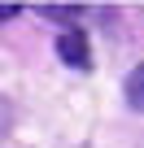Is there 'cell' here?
<instances>
[{"mask_svg": "<svg viewBox=\"0 0 144 148\" xmlns=\"http://www.w3.org/2000/svg\"><path fill=\"white\" fill-rule=\"evenodd\" d=\"M57 57H61L65 65H79V70H88V65H92L88 39H83L79 31H70V35H61V39H57Z\"/></svg>", "mask_w": 144, "mask_h": 148, "instance_id": "cell-1", "label": "cell"}, {"mask_svg": "<svg viewBox=\"0 0 144 148\" xmlns=\"http://www.w3.org/2000/svg\"><path fill=\"white\" fill-rule=\"evenodd\" d=\"M127 100H131V109H144V61L127 74Z\"/></svg>", "mask_w": 144, "mask_h": 148, "instance_id": "cell-2", "label": "cell"}, {"mask_svg": "<svg viewBox=\"0 0 144 148\" xmlns=\"http://www.w3.org/2000/svg\"><path fill=\"white\" fill-rule=\"evenodd\" d=\"M18 13V5H0V22H5V18H13Z\"/></svg>", "mask_w": 144, "mask_h": 148, "instance_id": "cell-3", "label": "cell"}]
</instances>
